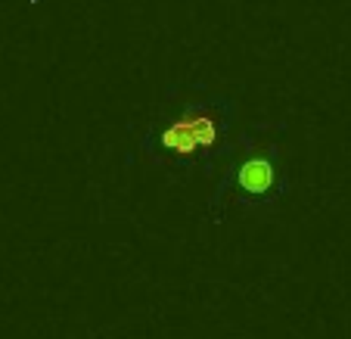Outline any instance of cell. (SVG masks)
<instances>
[{
  "mask_svg": "<svg viewBox=\"0 0 351 339\" xmlns=\"http://www.w3.org/2000/svg\"><path fill=\"white\" fill-rule=\"evenodd\" d=\"M237 103L206 87H178L137 134L134 156L146 168L186 180L193 174H208L233 147L237 134Z\"/></svg>",
  "mask_w": 351,
  "mask_h": 339,
  "instance_id": "obj_1",
  "label": "cell"
},
{
  "mask_svg": "<svg viewBox=\"0 0 351 339\" xmlns=\"http://www.w3.org/2000/svg\"><path fill=\"white\" fill-rule=\"evenodd\" d=\"M289 159L283 153V125L258 121L243 131L212 172V221L267 218L289 196Z\"/></svg>",
  "mask_w": 351,
  "mask_h": 339,
  "instance_id": "obj_2",
  "label": "cell"
}]
</instances>
